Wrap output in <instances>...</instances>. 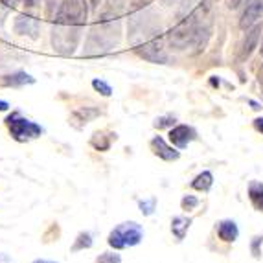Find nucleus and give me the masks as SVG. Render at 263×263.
<instances>
[{"label": "nucleus", "mask_w": 263, "mask_h": 263, "mask_svg": "<svg viewBox=\"0 0 263 263\" xmlns=\"http://www.w3.org/2000/svg\"><path fill=\"white\" fill-rule=\"evenodd\" d=\"M114 0H110V6L101 13L100 21L96 22V26L90 30L87 39V46H85V53L87 55H100V53H107L112 50L120 39V15L114 9Z\"/></svg>", "instance_id": "nucleus-1"}, {"label": "nucleus", "mask_w": 263, "mask_h": 263, "mask_svg": "<svg viewBox=\"0 0 263 263\" xmlns=\"http://www.w3.org/2000/svg\"><path fill=\"white\" fill-rule=\"evenodd\" d=\"M199 31H201V24H199V13H193L186 17L182 22H179L173 30L167 33V43L171 48L175 50H184L192 46L195 41L199 39Z\"/></svg>", "instance_id": "nucleus-2"}, {"label": "nucleus", "mask_w": 263, "mask_h": 263, "mask_svg": "<svg viewBox=\"0 0 263 263\" xmlns=\"http://www.w3.org/2000/svg\"><path fill=\"white\" fill-rule=\"evenodd\" d=\"M142 239H144V228H142V224H138L136 221H125V223H120L118 227H114L110 230L107 243H109L110 249L122 250L127 249V247L140 245Z\"/></svg>", "instance_id": "nucleus-3"}, {"label": "nucleus", "mask_w": 263, "mask_h": 263, "mask_svg": "<svg viewBox=\"0 0 263 263\" xmlns=\"http://www.w3.org/2000/svg\"><path fill=\"white\" fill-rule=\"evenodd\" d=\"M81 26H72V24H59L53 22L52 28V44L53 50L61 55H72L76 52L81 39Z\"/></svg>", "instance_id": "nucleus-4"}, {"label": "nucleus", "mask_w": 263, "mask_h": 263, "mask_svg": "<svg viewBox=\"0 0 263 263\" xmlns=\"http://www.w3.org/2000/svg\"><path fill=\"white\" fill-rule=\"evenodd\" d=\"M6 125H8L9 133L13 136V140L17 142H30L33 138H39L43 135V127L37 125L35 122H31V120L24 118L21 116L18 112H13L11 116L6 118Z\"/></svg>", "instance_id": "nucleus-5"}, {"label": "nucleus", "mask_w": 263, "mask_h": 263, "mask_svg": "<svg viewBox=\"0 0 263 263\" xmlns=\"http://www.w3.org/2000/svg\"><path fill=\"white\" fill-rule=\"evenodd\" d=\"M88 17L87 0H63L61 8L57 9L55 22L59 24H72V26H85Z\"/></svg>", "instance_id": "nucleus-6"}, {"label": "nucleus", "mask_w": 263, "mask_h": 263, "mask_svg": "<svg viewBox=\"0 0 263 263\" xmlns=\"http://www.w3.org/2000/svg\"><path fill=\"white\" fill-rule=\"evenodd\" d=\"M136 53L149 63H166L167 61V53L164 50V44L160 39H149L147 43L140 44L136 48Z\"/></svg>", "instance_id": "nucleus-7"}, {"label": "nucleus", "mask_w": 263, "mask_h": 263, "mask_svg": "<svg viewBox=\"0 0 263 263\" xmlns=\"http://www.w3.org/2000/svg\"><path fill=\"white\" fill-rule=\"evenodd\" d=\"M263 15V0H249L243 9L241 21H239V28L241 30H249L250 26H254L258 18Z\"/></svg>", "instance_id": "nucleus-8"}, {"label": "nucleus", "mask_w": 263, "mask_h": 263, "mask_svg": "<svg viewBox=\"0 0 263 263\" xmlns=\"http://www.w3.org/2000/svg\"><path fill=\"white\" fill-rule=\"evenodd\" d=\"M193 140H195V131L188 125H177L170 131V142L179 149L188 147V144Z\"/></svg>", "instance_id": "nucleus-9"}, {"label": "nucleus", "mask_w": 263, "mask_h": 263, "mask_svg": "<svg viewBox=\"0 0 263 263\" xmlns=\"http://www.w3.org/2000/svg\"><path fill=\"white\" fill-rule=\"evenodd\" d=\"M149 145H151V151H153V155H157L158 158H162V160H166V162L179 160L180 153L177 149H173L171 145H167L162 136H155Z\"/></svg>", "instance_id": "nucleus-10"}, {"label": "nucleus", "mask_w": 263, "mask_h": 263, "mask_svg": "<svg viewBox=\"0 0 263 263\" xmlns=\"http://www.w3.org/2000/svg\"><path fill=\"white\" fill-rule=\"evenodd\" d=\"M39 28V21L35 17H30V15H18L15 21V31L18 35H28L31 39H37Z\"/></svg>", "instance_id": "nucleus-11"}, {"label": "nucleus", "mask_w": 263, "mask_h": 263, "mask_svg": "<svg viewBox=\"0 0 263 263\" xmlns=\"http://www.w3.org/2000/svg\"><path fill=\"white\" fill-rule=\"evenodd\" d=\"M217 236H219L221 241L224 243H234L239 236V228L234 221L224 219L221 223H217Z\"/></svg>", "instance_id": "nucleus-12"}, {"label": "nucleus", "mask_w": 263, "mask_h": 263, "mask_svg": "<svg viewBox=\"0 0 263 263\" xmlns=\"http://www.w3.org/2000/svg\"><path fill=\"white\" fill-rule=\"evenodd\" d=\"M35 79L28 76L26 72H15V74H9L4 76V78L0 79V85L2 87H22V85H30L33 83Z\"/></svg>", "instance_id": "nucleus-13"}, {"label": "nucleus", "mask_w": 263, "mask_h": 263, "mask_svg": "<svg viewBox=\"0 0 263 263\" xmlns=\"http://www.w3.org/2000/svg\"><path fill=\"white\" fill-rule=\"evenodd\" d=\"M190 224H192V219H188L184 215H175V217L171 219V232L177 237V241H182V239H184Z\"/></svg>", "instance_id": "nucleus-14"}, {"label": "nucleus", "mask_w": 263, "mask_h": 263, "mask_svg": "<svg viewBox=\"0 0 263 263\" xmlns=\"http://www.w3.org/2000/svg\"><path fill=\"white\" fill-rule=\"evenodd\" d=\"M212 184H214V175L210 171H202L192 180V188L197 190V192H208L212 188Z\"/></svg>", "instance_id": "nucleus-15"}, {"label": "nucleus", "mask_w": 263, "mask_h": 263, "mask_svg": "<svg viewBox=\"0 0 263 263\" xmlns=\"http://www.w3.org/2000/svg\"><path fill=\"white\" fill-rule=\"evenodd\" d=\"M249 197L250 202H252V206L256 210L263 212V186L258 184V182H252L249 188Z\"/></svg>", "instance_id": "nucleus-16"}, {"label": "nucleus", "mask_w": 263, "mask_h": 263, "mask_svg": "<svg viewBox=\"0 0 263 263\" xmlns=\"http://www.w3.org/2000/svg\"><path fill=\"white\" fill-rule=\"evenodd\" d=\"M96 116H100V110L90 109V107H85V109L76 110L74 116H72V122H81V123H79V127H81V125L88 123L92 118H96Z\"/></svg>", "instance_id": "nucleus-17"}, {"label": "nucleus", "mask_w": 263, "mask_h": 263, "mask_svg": "<svg viewBox=\"0 0 263 263\" xmlns=\"http://www.w3.org/2000/svg\"><path fill=\"white\" fill-rule=\"evenodd\" d=\"M110 142H112V136H105L103 131H98L90 138V145L98 151H107L110 147Z\"/></svg>", "instance_id": "nucleus-18"}, {"label": "nucleus", "mask_w": 263, "mask_h": 263, "mask_svg": "<svg viewBox=\"0 0 263 263\" xmlns=\"http://www.w3.org/2000/svg\"><path fill=\"white\" fill-rule=\"evenodd\" d=\"M92 247V234L90 232H79L76 237L74 245H72V252H79V250L90 249Z\"/></svg>", "instance_id": "nucleus-19"}, {"label": "nucleus", "mask_w": 263, "mask_h": 263, "mask_svg": "<svg viewBox=\"0 0 263 263\" xmlns=\"http://www.w3.org/2000/svg\"><path fill=\"white\" fill-rule=\"evenodd\" d=\"M258 33H259V28L258 26H256L252 31H249V33H247V37H249V39L245 41V44H243V48H241V55H239L241 59H247V57L250 55L252 48L256 46V41H258Z\"/></svg>", "instance_id": "nucleus-20"}, {"label": "nucleus", "mask_w": 263, "mask_h": 263, "mask_svg": "<svg viewBox=\"0 0 263 263\" xmlns=\"http://www.w3.org/2000/svg\"><path fill=\"white\" fill-rule=\"evenodd\" d=\"M155 206H157V199L149 197V199H144V201H138V208L144 215H151L155 212Z\"/></svg>", "instance_id": "nucleus-21"}, {"label": "nucleus", "mask_w": 263, "mask_h": 263, "mask_svg": "<svg viewBox=\"0 0 263 263\" xmlns=\"http://www.w3.org/2000/svg\"><path fill=\"white\" fill-rule=\"evenodd\" d=\"M96 263H122V256L114 250V252H103L96 258Z\"/></svg>", "instance_id": "nucleus-22"}, {"label": "nucleus", "mask_w": 263, "mask_h": 263, "mask_svg": "<svg viewBox=\"0 0 263 263\" xmlns=\"http://www.w3.org/2000/svg\"><path fill=\"white\" fill-rule=\"evenodd\" d=\"M92 87L96 88L101 96H110V94H112V88H110V85H107L105 81H101V79H94Z\"/></svg>", "instance_id": "nucleus-23"}, {"label": "nucleus", "mask_w": 263, "mask_h": 263, "mask_svg": "<svg viewBox=\"0 0 263 263\" xmlns=\"http://www.w3.org/2000/svg\"><path fill=\"white\" fill-rule=\"evenodd\" d=\"M59 234H61V230H59V227H57V223H53L52 227L48 228V232H44L43 241H44V243L53 241V239H57V237H59Z\"/></svg>", "instance_id": "nucleus-24"}, {"label": "nucleus", "mask_w": 263, "mask_h": 263, "mask_svg": "<svg viewBox=\"0 0 263 263\" xmlns=\"http://www.w3.org/2000/svg\"><path fill=\"white\" fill-rule=\"evenodd\" d=\"M197 204H199V199L193 197V195H186V197H182V201H180V206H182V210H186V212L193 210Z\"/></svg>", "instance_id": "nucleus-25"}, {"label": "nucleus", "mask_w": 263, "mask_h": 263, "mask_svg": "<svg viewBox=\"0 0 263 263\" xmlns=\"http://www.w3.org/2000/svg\"><path fill=\"white\" fill-rule=\"evenodd\" d=\"M173 123H175V118H171V116H164V118H158L157 122H155V127L164 129V127H167V125H173Z\"/></svg>", "instance_id": "nucleus-26"}, {"label": "nucleus", "mask_w": 263, "mask_h": 263, "mask_svg": "<svg viewBox=\"0 0 263 263\" xmlns=\"http://www.w3.org/2000/svg\"><path fill=\"white\" fill-rule=\"evenodd\" d=\"M37 4H39V0H24V6H26L28 9H35Z\"/></svg>", "instance_id": "nucleus-27"}, {"label": "nucleus", "mask_w": 263, "mask_h": 263, "mask_svg": "<svg viewBox=\"0 0 263 263\" xmlns=\"http://www.w3.org/2000/svg\"><path fill=\"white\" fill-rule=\"evenodd\" d=\"M0 2H2L4 6H8V8H15V6L21 2V0H0Z\"/></svg>", "instance_id": "nucleus-28"}, {"label": "nucleus", "mask_w": 263, "mask_h": 263, "mask_svg": "<svg viewBox=\"0 0 263 263\" xmlns=\"http://www.w3.org/2000/svg\"><path fill=\"white\" fill-rule=\"evenodd\" d=\"M254 127L258 129V131L263 135V118H256L254 120Z\"/></svg>", "instance_id": "nucleus-29"}, {"label": "nucleus", "mask_w": 263, "mask_h": 263, "mask_svg": "<svg viewBox=\"0 0 263 263\" xmlns=\"http://www.w3.org/2000/svg\"><path fill=\"white\" fill-rule=\"evenodd\" d=\"M258 81H259V85L263 87V63H261V68H259V72H258Z\"/></svg>", "instance_id": "nucleus-30"}, {"label": "nucleus", "mask_w": 263, "mask_h": 263, "mask_svg": "<svg viewBox=\"0 0 263 263\" xmlns=\"http://www.w3.org/2000/svg\"><path fill=\"white\" fill-rule=\"evenodd\" d=\"M241 2H243V0H230V4H228V6L234 9V8H237V6L241 4Z\"/></svg>", "instance_id": "nucleus-31"}, {"label": "nucleus", "mask_w": 263, "mask_h": 263, "mask_svg": "<svg viewBox=\"0 0 263 263\" xmlns=\"http://www.w3.org/2000/svg\"><path fill=\"white\" fill-rule=\"evenodd\" d=\"M33 263H55V261H52V259H43V258H41V259H35Z\"/></svg>", "instance_id": "nucleus-32"}, {"label": "nucleus", "mask_w": 263, "mask_h": 263, "mask_svg": "<svg viewBox=\"0 0 263 263\" xmlns=\"http://www.w3.org/2000/svg\"><path fill=\"white\" fill-rule=\"evenodd\" d=\"M100 2H101V0H90V6H92V8H98V6H100Z\"/></svg>", "instance_id": "nucleus-33"}, {"label": "nucleus", "mask_w": 263, "mask_h": 263, "mask_svg": "<svg viewBox=\"0 0 263 263\" xmlns=\"http://www.w3.org/2000/svg\"><path fill=\"white\" fill-rule=\"evenodd\" d=\"M261 53H263V43H261Z\"/></svg>", "instance_id": "nucleus-34"}]
</instances>
